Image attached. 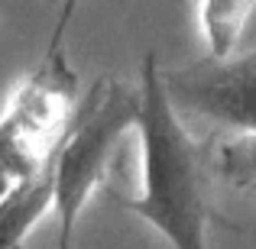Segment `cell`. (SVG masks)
Here are the masks:
<instances>
[{
	"label": "cell",
	"mask_w": 256,
	"mask_h": 249,
	"mask_svg": "<svg viewBox=\"0 0 256 249\" xmlns=\"http://www.w3.org/2000/svg\"><path fill=\"white\" fill-rule=\"evenodd\" d=\"M133 130L140 136V191L120 204L172 249H208V227L220 220L211 207L208 159L166 94L156 55H146L140 68Z\"/></svg>",
	"instance_id": "cell-1"
},
{
	"label": "cell",
	"mask_w": 256,
	"mask_h": 249,
	"mask_svg": "<svg viewBox=\"0 0 256 249\" xmlns=\"http://www.w3.org/2000/svg\"><path fill=\"white\" fill-rule=\"evenodd\" d=\"M136 120V87L104 75L75 100L62 136L49 156L52 214L58 224V249H72L78 217L107 178L120 139Z\"/></svg>",
	"instance_id": "cell-2"
},
{
	"label": "cell",
	"mask_w": 256,
	"mask_h": 249,
	"mask_svg": "<svg viewBox=\"0 0 256 249\" xmlns=\"http://www.w3.org/2000/svg\"><path fill=\"white\" fill-rule=\"evenodd\" d=\"M78 100V75L65 52H46L0 113V201L46 165Z\"/></svg>",
	"instance_id": "cell-3"
},
{
	"label": "cell",
	"mask_w": 256,
	"mask_h": 249,
	"mask_svg": "<svg viewBox=\"0 0 256 249\" xmlns=\"http://www.w3.org/2000/svg\"><path fill=\"white\" fill-rule=\"evenodd\" d=\"M178 113L214 120L234 133H256V49L230 58H201L162 71Z\"/></svg>",
	"instance_id": "cell-4"
},
{
	"label": "cell",
	"mask_w": 256,
	"mask_h": 249,
	"mask_svg": "<svg viewBox=\"0 0 256 249\" xmlns=\"http://www.w3.org/2000/svg\"><path fill=\"white\" fill-rule=\"evenodd\" d=\"M49 211H52L49 165H42L32 178L16 185L0 201V249H23V240Z\"/></svg>",
	"instance_id": "cell-5"
},
{
	"label": "cell",
	"mask_w": 256,
	"mask_h": 249,
	"mask_svg": "<svg viewBox=\"0 0 256 249\" xmlns=\"http://www.w3.org/2000/svg\"><path fill=\"white\" fill-rule=\"evenodd\" d=\"M253 13L256 0H201L198 26L208 42V58H230L244 39Z\"/></svg>",
	"instance_id": "cell-6"
},
{
	"label": "cell",
	"mask_w": 256,
	"mask_h": 249,
	"mask_svg": "<svg viewBox=\"0 0 256 249\" xmlns=\"http://www.w3.org/2000/svg\"><path fill=\"white\" fill-rule=\"evenodd\" d=\"M218 172L230 185L256 191V133H237L218 152Z\"/></svg>",
	"instance_id": "cell-7"
},
{
	"label": "cell",
	"mask_w": 256,
	"mask_h": 249,
	"mask_svg": "<svg viewBox=\"0 0 256 249\" xmlns=\"http://www.w3.org/2000/svg\"><path fill=\"white\" fill-rule=\"evenodd\" d=\"M78 6H82V0H62L56 29H52V36H49V52H62L65 49V36H68V26H72V19H75Z\"/></svg>",
	"instance_id": "cell-8"
}]
</instances>
